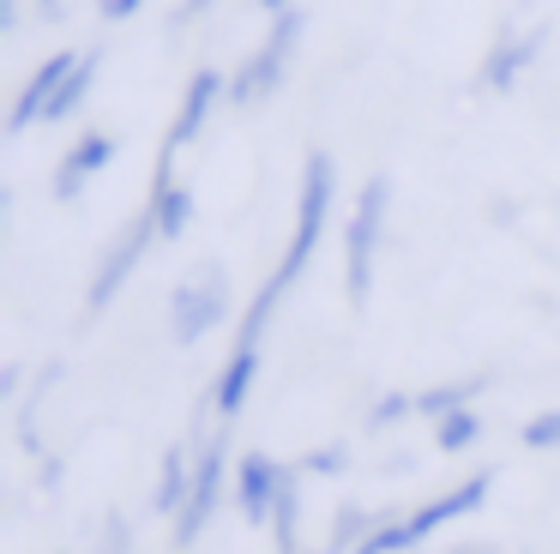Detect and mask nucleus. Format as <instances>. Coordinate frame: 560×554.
Segmentation results:
<instances>
[{
  "label": "nucleus",
  "instance_id": "obj_1",
  "mask_svg": "<svg viewBox=\"0 0 560 554\" xmlns=\"http://www.w3.org/2000/svg\"><path fill=\"white\" fill-rule=\"evenodd\" d=\"M331 199H338V163H331L326 151H314V157H307V169H302V193H295L290 247H283V259L271 265V277L254 289V301H247L242 332H235V349H259V344H266L271 313L283 308V296H290V289L302 284V272L314 265L319 235H326V223H331Z\"/></svg>",
  "mask_w": 560,
  "mask_h": 554
},
{
  "label": "nucleus",
  "instance_id": "obj_21",
  "mask_svg": "<svg viewBox=\"0 0 560 554\" xmlns=\"http://www.w3.org/2000/svg\"><path fill=\"white\" fill-rule=\"evenodd\" d=\"M518 440L530 446V452H560V409H542V416H530L518 428Z\"/></svg>",
  "mask_w": 560,
  "mask_h": 554
},
{
  "label": "nucleus",
  "instance_id": "obj_14",
  "mask_svg": "<svg viewBox=\"0 0 560 554\" xmlns=\"http://www.w3.org/2000/svg\"><path fill=\"white\" fill-rule=\"evenodd\" d=\"M254 373H259V349H235L230 344V361H223V373L211 380V397H218V428H230V422L247 409V397H254Z\"/></svg>",
  "mask_w": 560,
  "mask_h": 554
},
{
  "label": "nucleus",
  "instance_id": "obj_26",
  "mask_svg": "<svg viewBox=\"0 0 560 554\" xmlns=\"http://www.w3.org/2000/svg\"><path fill=\"white\" fill-rule=\"evenodd\" d=\"M19 19H25V7H19V0H0V31L13 36V31H19Z\"/></svg>",
  "mask_w": 560,
  "mask_h": 554
},
{
  "label": "nucleus",
  "instance_id": "obj_6",
  "mask_svg": "<svg viewBox=\"0 0 560 554\" xmlns=\"http://www.w3.org/2000/svg\"><path fill=\"white\" fill-rule=\"evenodd\" d=\"M223 313H230V265L199 259L170 296V337L175 344H199L211 325H223Z\"/></svg>",
  "mask_w": 560,
  "mask_h": 554
},
{
  "label": "nucleus",
  "instance_id": "obj_17",
  "mask_svg": "<svg viewBox=\"0 0 560 554\" xmlns=\"http://www.w3.org/2000/svg\"><path fill=\"white\" fill-rule=\"evenodd\" d=\"M103 55H109V48H103V43H91V48H85V55H79V67H73V79H67V84H61V91H55V103H49V115H43V120H49V127H55V120H73V115H79V108H85V96H91V84H97V72H103Z\"/></svg>",
  "mask_w": 560,
  "mask_h": 554
},
{
  "label": "nucleus",
  "instance_id": "obj_4",
  "mask_svg": "<svg viewBox=\"0 0 560 554\" xmlns=\"http://www.w3.org/2000/svg\"><path fill=\"white\" fill-rule=\"evenodd\" d=\"M302 31H307L302 7L278 12V19H271V31H266V43H259L254 55H247L242 67L230 72V91H223V103H235V108L266 103V96L278 91L283 79H290V55H295V36H302Z\"/></svg>",
  "mask_w": 560,
  "mask_h": 554
},
{
  "label": "nucleus",
  "instance_id": "obj_20",
  "mask_svg": "<svg viewBox=\"0 0 560 554\" xmlns=\"http://www.w3.org/2000/svg\"><path fill=\"white\" fill-rule=\"evenodd\" d=\"M410 416H416V392H380L374 404L362 409V428L386 434V428H398V422H410Z\"/></svg>",
  "mask_w": 560,
  "mask_h": 554
},
{
  "label": "nucleus",
  "instance_id": "obj_18",
  "mask_svg": "<svg viewBox=\"0 0 560 554\" xmlns=\"http://www.w3.org/2000/svg\"><path fill=\"white\" fill-rule=\"evenodd\" d=\"M374 524H380V512H368V506H343V512L331 518L326 549L319 554H362V542L374 536Z\"/></svg>",
  "mask_w": 560,
  "mask_h": 554
},
{
  "label": "nucleus",
  "instance_id": "obj_27",
  "mask_svg": "<svg viewBox=\"0 0 560 554\" xmlns=\"http://www.w3.org/2000/svg\"><path fill=\"white\" fill-rule=\"evenodd\" d=\"M19 385H25V368H19V361H13V368L0 373V397H19Z\"/></svg>",
  "mask_w": 560,
  "mask_h": 554
},
{
  "label": "nucleus",
  "instance_id": "obj_9",
  "mask_svg": "<svg viewBox=\"0 0 560 554\" xmlns=\"http://www.w3.org/2000/svg\"><path fill=\"white\" fill-rule=\"evenodd\" d=\"M223 91H230V79H223L218 67H199L194 72V84L182 91V108H175V120H170V139H163L158 163H175V157H182L199 132H206V120H211V108L223 103Z\"/></svg>",
  "mask_w": 560,
  "mask_h": 554
},
{
  "label": "nucleus",
  "instance_id": "obj_7",
  "mask_svg": "<svg viewBox=\"0 0 560 554\" xmlns=\"http://www.w3.org/2000/svg\"><path fill=\"white\" fill-rule=\"evenodd\" d=\"M151 241H163V235H158V217H151V211H139L133 223H127L121 235H115L109 247H103L97 272H91V289H85V313H103L115 296H121V289H127V277H133L139 265H145Z\"/></svg>",
  "mask_w": 560,
  "mask_h": 554
},
{
  "label": "nucleus",
  "instance_id": "obj_15",
  "mask_svg": "<svg viewBox=\"0 0 560 554\" xmlns=\"http://www.w3.org/2000/svg\"><path fill=\"white\" fill-rule=\"evenodd\" d=\"M494 385V373H464V380H440V385H428V392H416V416H428V422H446V416H458V409H476V397Z\"/></svg>",
  "mask_w": 560,
  "mask_h": 554
},
{
  "label": "nucleus",
  "instance_id": "obj_10",
  "mask_svg": "<svg viewBox=\"0 0 560 554\" xmlns=\"http://www.w3.org/2000/svg\"><path fill=\"white\" fill-rule=\"evenodd\" d=\"M79 55H85V48H55V55L43 60L37 72H31V79H25V91H19V103H13V115H7V132H25V127H37V120L49 115L55 91H61V84L73 79Z\"/></svg>",
  "mask_w": 560,
  "mask_h": 554
},
{
  "label": "nucleus",
  "instance_id": "obj_28",
  "mask_svg": "<svg viewBox=\"0 0 560 554\" xmlns=\"http://www.w3.org/2000/svg\"><path fill=\"white\" fill-rule=\"evenodd\" d=\"M452 554H500V549H494V542H458Z\"/></svg>",
  "mask_w": 560,
  "mask_h": 554
},
{
  "label": "nucleus",
  "instance_id": "obj_11",
  "mask_svg": "<svg viewBox=\"0 0 560 554\" xmlns=\"http://www.w3.org/2000/svg\"><path fill=\"white\" fill-rule=\"evenodd\" d=\"M109 163H115V132H97V127H91V132H79V145L61 157V163H55L49 193H55L61 205H73L79 193H85V187H91V181H97Z\"/></svg>",
  "mask_w": 560,
  "mask_h": 554
},
{
  "label": "nucleus",
  "instance_id": "obj_16",
  "mask_svg": "<svg viewBox=\"0 0 560 554\" xmlns=\"http://www.w3.org/2000/svg\"><path fill=\"white\" fill-rule=\"evenodd\" d=\"M187 488H194V446L175 440L163 452V470H158V494H151V512L158 518H175L187 506Z\"/></svg>",
  "mask_w": 560,
  "mask_h": 554
},
{
  "label": "nucleus",
  "instance_id": "obj_30",
  "mask_svg": "<svg viewBox=\"0 0 560 554\" xmlns=\"http://www.w3.org/2000/svg\"><path fill=\"white\" fill-rule=\"evenodd\" d=\"M259 7H266L271 19H278V12H290V0H259Z\"/></svg>",
  "mask_w": 560,
  "mask_h": 554
},
{
  "label": "nucleus",
  "instance_id": "obj_3",
  "mask_svg": "<svg viewBox=\"0 0 560 554\" xmlns=\"http://www.w3.org/2000/svg\"><path fill=\"white\" fill-rule=\"evenodd\" d=\"M386 211H392V181L374 175L350 211V229H343V289H350V308H368V296H374V253L386 241Z\"/></svg>",
  "mask_w": 560,
  "mask_h": 554
},
{
  "label": "nucleus",
  "instance_id": "obj_13",
  "mask_svg": "<svg viewBox=\"0 0 560 554\" xmlns=\"http://www.w3.org/2000/svg\"><path fill=\"white\" fill-rule=\"evenodd\" d=\"M145 211L158 217V235L163 241H182L187 229H194V193L175 181V163H158V175H151V193H145Z\"/></svg>",
  "mask_w": 560,
  "mask_h": 554
},
{
  "label": "nucleus",
  "instance_id": "obj_29",
  "mask_svg": "<svg viewBox=\"0 0 560 554\" xmlns=\"http://www.w3.org/2000/svg\"><path fill=\"white\" fill-rule=\"evenodd\" d=\"M37 12L43 19H61V0H37Z\"/></svg>",
  "mask_w": 560,
  "mask_h": 554
},
{
  "label": "nucleus",
  "instance_id": "obj_2",
  "mask_svg": "<svg viewBox=\"0 0 560 554\" xmlns=\"http://www.w3.org/2000/svg\"><path fill=\"white\" fill-rule=\"evenodd\" d=\"M494 476H500V470H476V476L458 482V488L422 500L416 512H380V524H374V536L362 542V554H410V549H422V542L434 536L440 524H452V518H470L476 506L494 494Z\"/></svg>",
  "mask_w": 560,
  "mask_h": 554
},
{
  "label": "nucleus",
  "instance_id": "obj_25",
  "mask_svg": "<svg viewBox=\"0 0 560 554\" xmlns=\"http://www.w3.org/2000/svg\"><path fill=\"white\" fill-rule=\"evenodd\" d=\"M37 482H43V488H61V458H43V464H37Z\"/></svg>",
  "mask_w": 560,
  "mask_h": 554
},
{
  "label": "nucleus",
  "instance_id": "obj_24",
  "mask_svg": "<svg viewBox=\"0 0 560 554\" xmlns=\"http://www.w3.org/2000/svg\"><path fill=\"white\" fill-rule=\"evenodd\" d=\"M139 7H145V0H97V12H103V19H109V24H121V19H133V12Z\"/></svg>",
  "mask_w": 560,
  "mask_h": 554
},
{
  "label": "nucleus",
  "instance_id": "obj_23",
  "mask_svg": "<svg viewBox=\"0 0 560 554\" xmlns=\"http://www.w3.org/2000/svg\"><path fill=\"white\" fill-rule=\"evenodd\" d=\"M211 7H218V0H182V7H175V12H170V31H175V36H182V31H187V24H194V19H206V12H211Z\"/></svg>",
  "mask_w": 560,
  "mask_h": 554
},
{
  "label": "nucleus",
  "instance_id": "obj_12",
  "mask_svg": "<svg viewBox=\"0 0 560 554\" xmlns=\"http://www.w3.org/2000/svg\"><path fill=\"white\" fill-rule=\"evenodd\" d=\"M278 488H283V464L266 452H242L235 464V506H242L247 524H271V506H278Z\"/></svg>",
  "mask_w": 560,
  "mask_h": 554
},
{
  "label": "nucleus",
  "instance_id": "obj_22",
  "mask_svg": "<svg viewBox=\"0 0 560 554\" xmlns=\"http://www.w3.org/2000/svg\"><path fill=\"white\" fill-rule=\"evenodd\" d=\"M343 470H350V446H338V440L314 446V452L302 458V476H343Z\"/></svg>",
  "mask_w": 560,
  "mask_h": 554
},
{
  "label": "nucleus",
  "instance_id": "obj_5",
  "mask_svg": "<svg viewBox=\"0 0 560 554\" xmlns=\"http://www.w3.org/2000/svg\"><path fill=\"white\" fill-rule=\"evenodd\" d=\"M235 488V464H230V428H218V440L206 452H194V488H187V506L175 512V554H187L199 536L211 530L223 494Z\"/></svg>",
  "mask_w": 560,
  "mask_h": 554
},
{
  "label": "nucleus",
  "instance_id": "obj_8",
  "mask_svg": "<svg viewBox=\"0 0 560 554\" xmlns=\"http://www.w3.org/2000/svg\"><path fill=\"white\" fill-rule=\"evenodd\" d=\"M542 43H548L542 24H506V31L494 36V48H488L482 72H476V91H512V84L536 67Z\"/></svg>",
  "mask_w": 560,
  "mask_h": 554
},
{
  "label": "nucleus",
  "instance_id": "obj_19",
  "mask_svg": "<svg viewBox=\"0 0 560 554\" xmlns=\"http://www.w3.org/2000/svg\"><path fill=\"white\" fill-rule=\"evenodd\" d=\"M482 409H458V416L434 422V452H470L476 440H482Z\"/></svg>",
  "mask_w": 560,
  "mask_h": 554
}]
</instances>
